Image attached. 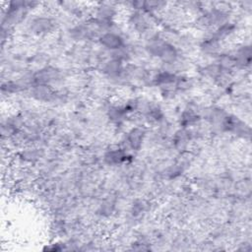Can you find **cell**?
<instances>
[{"label":"cell","mask_w":252,"mask_h":252,"mask_svg":"<svg viewBox=\"0 0 252 252\" xmlns=\"http://www.w3.org/2000/svg\"><path fill=\"white\" fill-rule=\"evenodd\" d=\"M145 134H146V132L143 128H139V127L133 128L127 134V137H126L127 145L133 151H138L141 148L142 144H143Z\"/></svg>","instance_id":"7a4b0ae2"},{"label":"cell","mask_w":252,"mask_h":252,"mask_svg":"<svg viewBox=\"0 0 252 252\" xmlns=\"http://www.w3.org/2000/svg\"><path fill=\"white\" fill-rule=\"evenodd\" d=\"M52 21L48 18H38L32 22V29L35 32H47L52 28Z\"/></svg>","instance_id":"277c9868"},{"label":"cell","mask_w":252,"mask_h":252,"mask_svg":"<svg viewBox=\"0 0 252 252\" xmlns=\"http://www.w3.org/2000/svg\"><path fill=\"white\" fill-rule=\"evenodd\" d=\"M99 42L100 44L110 50V51H117L124 47V41L122 37L113 32H107L102 33L99 36Z\"/></svg>","instance_id":"6da1fadb"},{"label":"cell","mask_w":252,"mask_h":252,"mask_svg":"<svg viewBox=\"0 0 252 252\" xmlns=\"http://www.w3.org/2000/svg\"><path fill=\"white\" fill-rule=\"evenodd\" d=\"M127 158H129L127 152L123 149H115L106 153L104 158L105 161L109 164H120L126 161Z\"/></svg>","instance_id":"3957f363"}]
</instances>
